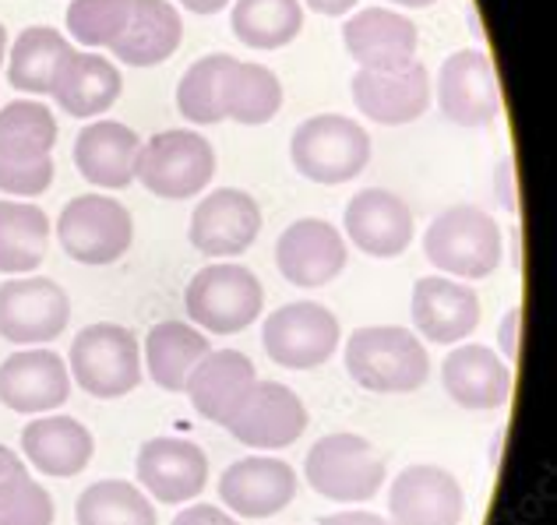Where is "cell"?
Wrapping results in <instances>:
<instances>
[{"mask_svg":"<svg viewBox=\"0 0 557 525\" xmlns=\"http://www.w3.org/2000/svg\"><path fill=\"white\" fill-rule=\"evenodd\" d=\"M233 36L251 50H283L304 28L300 0H237L233 4Z\"/></svg>","mask_w":557,"mask_h":525,"instance_id":"32","label":"cell"},{"mask_svg":"<svg viewBox=\"0 0 557 525\" xmlns=\"http://www.w3.org/2000/svg\"><path fill=\"white\" fill-rule=\"evenodd\" d=\"M442 385L462 410H502L511 396V367L497 349L466 342L442 363Z\"/></svg>","mask_w":557,"mask_h":525,"instance_id":"24","label":"cell"},{"mask_svg":"<svg viewBox=\"0 0 557 525\" xmlns=\"http://www.w3.org/2000/svg\"><path fill=\"white\" fill-rule=\"evenodd\" d=\"M349 377L374 396H406L428 385L431 353L409 328L368 325L357 328L346 342Z\"/></svg>","mask_w":557,"mask_h":525,"instance_id":"1","label":"cell"},{"mask_svg":"<svg viewBox=\"0 0 557 525\" xmlns=\"http://www.w3.org/2000/svg\"><path fill=\"white\" fill-rule=\"evenodd\" d=\"M261 205L240 187H219L190 215V243L205 258H237L258 240Z\"/></svg>","mask_w":557,"mask_h":525,"instance_id":"15","label":"cell"},{"mask_svg":"<svg viewBox=\"0 0 557 525\" xmlns=\"http://www.w3.org/2000/svg\"><path fill=\"white\" fill-rule=\"evenodd\" d=\"M22 451L33 462V470L67 479L92 462L96 437L75 416H39L22 430Z\"/></svg>","mask_w":557,"mask_h":525,"instance_id":"27","label":"cell"},{"mask_svg":"<svg viewBox=\"0 0 557 525\" xmlns=\"http://www.w3.org/2000/svg\"><path fill=\"white\" fill-rule=\"evenodd\" d=\"M255 385H258V371L251 357L237 353V349H209L198 360V367L190 371L184 391L198 416L226 427L247 402V396L255 391Z\"/></svg>","mask_w":557,"mask_h":525,"instance_id":"19","label":"cell"},{"mask_svg":"<svg viewBox=\"0 0 557 525\" xmlns=\"http://www.w3.org/2000/svg\"><path fill=\"white\" fill-rule=\"evenodd\" d=\"M423 258L456 279H487L502 265V226L476 205L445 209L423 233Z\"/></svg>","mask_w":557,"mask_h":525,"instance_id":"4","label":"cell"},{"mask_svg":"<svg viewBox=\"0 0 557 525\" xmlns=\"http://www.w3.org/2000/svg\"><path fill=\"white\" fill-rule=\"evenodd\" d=\"M437 107L459 127H491L502 116V85L487 50H456L437 75Z\"/></svg>","mask_w":557,"mask_h":525,"instance_id":"11","label":"cell"},{"mask_svg":"<svg viewBox=\"0 0 557 525\" xmlns=\"http://www.w3.org/2000/svg\"><path fill=\"white\" fill-rule=\"evenodd\" d=\"M138 479L163 504L195 501L209 484V459L187 437H152L138 448Z\"/></svg>","mask_w":557,"mask_h":525,"instance_id":"17","label":"cell"},{"mask_svg":"<svg viewBox=\"0 0 557 525\" xmlns=\"http://www.w3.org/2000/svg\"><path fill=\"white\" fill-rule=\"evenodd\" d=\"M339 321L314 300L286 303V308L272 311L265 317V328H261L265 353L286 371H314L321 363H329L339 349Z\"/></svg>","mask_w":557,"mask_h":525,"instance_id":"9","label":"cell"},{"mask_svg":"<svg viewBox=\"0 0 557 525\" xmlns=\"http://www.w3.org/2000/svg\"><path fill=\"white\" fill-rule=\"evenodd\" d=\"M71 382L92 399H121L141 385V346L135 332L113 321L85 325L71 342Z\"/></svg>","mask_w":557,"mask_h":525,"instance_id":"3","label":"cell"},{"mask_svg":"<svg viewBox=\"0 0 557 525\" xmlns=\"http://www.w3.org/2000/svg\"><path fill=\"white\" fill-rule=\"evenodd\" d=\"M53 498L33 476H11L0 484V525H53Z\"/></svg>","mask_w":557,"mask_h":525,"instance_id":"38","label":"cell"},{"mask_svg":"<svg viewBox=\"0 0 557 525\" xmlns=\"http://www.w3.org/2000/svg\"><path fill=\"white\" fill-rule=\"evenodd\" d=\"M184 18L170 0H131L124 33L110 42V53L127 67H156L181 50Z\"/></svg>","mask_w":557,"mask_h":525,"instance_id":"26","label":"cell"},{"mask_svg":"<svg viewBox=\"0 0 557 525\" xmlns=\"http://www.w3.org/2000/svg\"><path fill=\"white\" fill-rule=\"evenodd\" d=\"M50 247V218L28 201H0V272L25 275L42 265Z\"/></svg>","mask_w":557,"mask_h":525,"instance_id":"31","label":"cell"},{"mask_svg":"<svg viewBox=\"0 0 557 525\" xmlns=\"http://www.w3.org/2000/svg\"><path fill=\"white\" fill-rule=\"evenodd\" d=\"M215 177V149L209 138H201L190 127L159 130L138 152L135 180L145 184V191L166 201H187L201 195Z\"/></svg>","mask_w":557,"mask_h":525,"instance_id":"5","label":"cell"},{"mask_svg":"<svg viewBox=\"0 0 557 525\" xmlns=\"http://www.w3.org/2000/svg\"><path fill=\"white\" fill-rule=\"evenodd\" d=\"M71 321L64 286L42 275H25L0 286V339L14 346L53 342Z\"/></svg>","mask_w":557,"mask_h":525,"instance_id":"10","label":"cell"},{"mask_svg":"<svg viewBox=\"0 0 557 525\" xmlns=\"http://www.w3.org/2000/svg\"><path fill=\"white\" fill-rule=\"evenodd\" d=\"M173 525H240V522L230 518L223 508H215V504H190L173 518Z\"/></svg>","mask_w":557,"mask_h":525,"instance_id":"42","label":"cell"},{"mask_svg":"<svg viewBox=\"0 0 557 525\" xmlns=\"http://www.w3.org/2000/svg\"><path fill=\"white\" fill-rule=\"evenodd\" d=\"M343 42L363 71H399L417 61L420 33L399 11L368 8L349 14V22L343 25Z\"/></svg>","mask_w":557,"mask_h":525,"instance_id":"21","label":"cell"},{"mask_svg":"<svg viewBox=\"0 0 557 525\" xmlns=\"http://www.w3.org/2000/svg\"><path fill=\"white\" fill-rule=\"evenodd\" d=\"M304 476L329 501H371L385 484V459L360 434H325L304 459Z\"/></svg>","mask_w":557,"mask_h":525,"instance_id":"6","label":"cell"},{"mask_svg":"<svg viewBox=\"0 0 557 525\" xmlns=\"http://www.w3.org/2000/svg\"><path fill=\"white\" fill-rule=\"evenodd\" d=\"M141 138L135 127L121 121H96L85 124L75 138V166L89 184L107 191H124L135 184Z\"/></svg>","mask_w":557,"mask_h":525,"instance_id":"25","label":"cell"},{"mask_svg":"<svg viewBox=\"0 0 557 525\" xmlns=\"http://www.w3.org/2000/svg\"><path fill=\"white\" fill-rule=\"evenodd\" d=\"M57 116L39 99H14L0 110V152H53Z\"/></svg>","mask_w":557,"mask_h":525,"instance_id":"36","label":"cell"},{"mask_svg":"<svg viewBox=\"0 0 557 525\" xmlns=\"http://www.w3.org/2000/svg\"><path fill=\"white\" fill-rule=\"evenodd\" d=\"M346 237L371 258H399L413 243V212L385 187H363L346 205Z\"/></svg>","mask_w":557,"mask_h":525,"instance_id":"22","label":"cell"},{"mask_svg":"<svg viewBox=\"0 0 557 525\" xmlns=\"http://www.w3.org/2000/svg\"><path fill=\"white\" fill-rule=\"evenodd\" d=\"M392 525H459L466 518L462 484L442 465H406L388 490Z\"/></svg>","mask_w":557,"mask_h":525,"instance_id":"12","label":"cell"},{"mask_svg":"<svg viewBox=\"0 0 557 525\" xmlns=\"http://www.w3.org/2000/svg\"><path fill=\"white\" fill-rule=\"evenodd\" d=\"M275 268L300 289L329 286L346 268V240L325 218H297L275 240Z\"/></svg>","mask_w":557,"mask_h":525,"instance_id":"14","label":"cell"},{"mask_svg":"<svg viewBox=\"0 0 557 525\" xmlns=\"http://www.w3.org/2000/svg\"><path fill=\"white\" fill-rule=\"evenodd\" d=\"M226 430L247 448L275 451L293 445L307 430V405L293 388L278 382H258L247 402L226 423Z\"/></svg>","mask_w":557,"mask_h":525,"instance_id":"18","label":"cell"},{"mask_svg":"<svg viewBox=\"0 0 557 525\" xmlns=\"http://www.w3.org/2000/svg\"><path fill=\"white\" fill-rule=\"evenodd\" d=\"M494 191H497V201H502V209L516 215L519 212V191H516V159L505 155L502 163L494 170Z\"/></svg>","mask_w":557,"mask_h":525,"instance_id":"40","label":"cell"},{"mask_svg":"<svg viewBox=\"0 0 557 525\" xmlns=\"http://www.w3.org/2000/svg\"><path fill=\"white\" fill-rule=\"evenodd\" d=\"M371 135L363 130V124L349 121L339 113H321L304 121L293 130L289 141V159L297 166L300 177L314 184H346L357 180L371 163Z\"/></svg>","mask_w":557,"mask_h":525,"instance_id":"2","label":"cell"},{"mask_svg":"<svg viewBox=\"0 0 557 525\" xmlns=\"http://www.w3.org/2000/svg\"><path fill=\"white\" fill-rule=\"evenodd\" d=\"M519 325H522V308L516 303V308L502 317V328H497V357L505 363L519 360Z\"/></svg>","mask_w":557,"mask_h":525,"instance_id":"41","label":"cell"},{"mask_svg":"<svg viewBox=\"0 0 557 525\" xmlns=\"http://www.w3.org/2000/svg\"><path fill=\"white\" fill-rule=\"evenodd\" d=\"M321 525H392V522L374 512H339V515H325Z\"/></svg>","mask_w":557,"mask_h":525,"instance_id":"43","label":"cell"},{"mask_svg":"<svg viewBox=\"0 0 557 525\" xmlns=\"http://www.w3.org/2000/svg\"><path fill=\"white\" fill-rule=\"evenodd\" d=\"M283 110V85H278L275 71L261 64L237 61L230 71L226 89V116L244 127H261Z\"/></svg>","mask_w":557,"mask_h":525,"instance_id":"35","label":"cell"},{"mask_svg":"<svg viewBox=\"0 0 557 525\" xmlns=\"http://www.w3.org/2000/svg\"><path fill=\"white\" fill-rule=\"evenodd\" d=\"M413 325L434 346H456L480 325V297L473 286L431 275L413 286Z\"/></svg>","mask_w":557,"mask_h":525,"instance_id":"23","label":"cell"},{"mask_svg":"<svg viewBox=\"0 0 557 525\" xmlns=\"http://www.w3.org/2000/svg\"><path fill=\"white\" fill-rule=\"evenodd\" d=\"M230 53H209L195 61L177 85V110L187 124H219L226 121V89H230Z\"/></svg>","mask_w":557,"mask_h":525,"instance_id":"33","label":"cell"},{"mask_svg":"<svg viewBox=\"0 0 557 525\" xmlns=\"http://www.w3.org/2000/svg\"><path fill=\"white\" fill-rule=\"evenodd\" d=\"M124 92V75L113 61L89 50H75L64 61L61 75L53 82V99L67 116L89 121V116L107 113Z\"/></svg>","mask_w":557,"mask_h":525,"instance_id":"28","label":"cell"},{"mask_svg":"<svg viewBox=\"0 0 557 525\" xmlns=\"http://www.w3.org/2000/svg\"><path fill=\"white\" fill-rule=\"evenodd\" d=\"M177 4L187 8V11H195V14H219L230 4V0H177Z\"/></svg>","mask_w":557,"mask_h":525,"instance_id":"46","label":"cell"},{"mask_svg":"<svg viewBox=\"0 0 557 525\" xmlns=\"http://www.w3.org/2000/svg\"><path fill=\"white\" fill-rule=\"evenodd\" d=\"M187 317L215 335H237L251 328L265 308V289L244 265H205L190 275L184 293Z\"/></svg>","mask_w":557,"mask_h":525,"instance_id":"7","label":"cell"},{"mask_svg":"<svg viewBox=\"0 0 557 525\" xmlns=\"http://www.w3.org/2000/svg\"><path fill=\"white\" fill-rule=\"evenodd\" d=\"M22 473H28V465L18 455H14L11 448L0 445V484H4V479H11V476H22Z\"/></svg>","mask_w":557,"mask_h":525,"instance_id":"45","label":"cell"},{"mask_svg":"<svg viewBox=\"0 0 557 525\" xmlns=\"http://www.w3.org/2000/svg\"><path fill=\"white\" fill-rule=\"evenodd\" d=\"M209 339L201 328L187 325V321H159L152 325L149 339H145V367L149 377L163 391H184L190 371L198 367V360L209 353Z\"/></svg>","mask_w":557,"mask_h":525,"instance_id":"30","label":"cell"},{"mask_svg":"<svg viewBox=\"0 0 557 525\" xmlns=\"http://www.w3.org/2000/svg\"><path fill=\"white\" fill-rule=\"evenodd\" d=\"M354 103L371 124L403 127L420 121L431 110V75L420 61L406 64L399 71H357L354 75Z\"/></svg>","mask_w":557,"mask_h":525,"instance_id":"13","label":"cell"},{"mask_svg":"<svg viewBox=\"0 0 557 525\" xmlns=\"http://www.w3.org/2000/svg\"><path fill=\"white\" fill-rule=\"evenodd\" d=\"M67 396L71 371L53 349H18L0 363V402L14 413H53L67 402Z\"/></svg>","mask_w":557,"mask_h":525,"instance_id":"16","label":"cell"},{"mask_svg":"<svg viewBox=\"0 0 557 525\" xmlns=\"http://www.w3.org/2000/svg\"><path fill=\"white\" fill-rule=\"evenodd\" d=\"M219 498L240 518H272L297 498V473L283 459H240L219 476Z\"/></svg>","mask_w":557,"mask_h":525,"instance_id":"20","label":"cell"},{"mask_svg":"<svg viewBox=\"0 0 557 525\" xmlns=\"http://www.w3.org/2000/svg\"><path fill=\"white\" fill-rule=\"evenodd\" d=\"M75 53L71 39H64L50 25H28L22 36L11 42L8 57V82L11 89L28 92V96H50L53 82L61 75L67 57Z\"/></svg>","mask_w":557,"mask_h":525,"instance_id":"29","label":"cell"},{"mask_svg":"<svg viewBox=\"0 0 557 525\" xmlns=\"http://www.w3.org/2000/svg\"><path fill=\"white\" fill-rule=\"evenodd\" d=\"M300 4H307L314 14H325V18H343L346 11L357 8V0H300Z\"/></svg>","mask_w":557,"mask_h":525,"instance_id":"44","label":"cell"},{"mask_svg":"<svg viewBox=\"0 0 557 525\" xmlns=\"http://www.w3.org/2000/svg\"><path fill=\"white\" fill-rule=\"evenodd\" d=\"M392 4H399V8H431V4H437V0H392Z\"/></svg>","mask_w":557,"mask_h":525,"instance_id":"47","label":"cell"},{"mask_svg":"<svg viewBox=\"0 0 557 525\" xmlns=\"http://www.w3.org/2000/svg\"><path fill=\"white\" fill-rule=\"evenodd\" d=\"M75 518L78 525H156V508L127 479H99L78 493Z\"/></svg>","mask_w":557,"mask_h":525,"instance_id":"34","label":"cell"},{"mask_svg":"<svg viewBox=\"0 0 557 525\" xmlns=\"http://www.w3.org/2000/svg\"><path fill=\"white\" fill-rule=\"evenodd\" d=\"M57 237L67 258L78 265H113L116 258L127 254L135 240V223L131 212L116 198L107 195H82L71 198L57 218Z\"/></svg>","mask_w":557,"mask_h":525,"instance_id":"8","label":"cell"},{"mask_svg":"<svg viewBox=\"0 0 557 525\" xmlns=\"http://www.w3.org/2000/svg\"><path fill=\"white\" fill-rule=\"evenodd\" d=\"M131 0H71L67 33L82 47H110L124 33Z\"/></svg>","mask_w":557,"mask_h":525,"instance_id":"37","label":"cell"},{"mask_svg":"<svg viewBox=\"0 0 557 525\" xmlns=\"http://www.w3.org/2000/svg\"><path fill=\"white\" fill-rule=\"evenodd\" d=\"M4 50H8V33H4V25H0V67H4Z\"/></svg>","mask_w":557,"mask_h":525,"instance_id":"48","label":"cell"},{"mask_svg":"<svg viewBox=\"0 0 557 525\" xmlns=\"http://www.w3.org/2000/svg\"><path fill=\"white\" fill-rule=\"evenodd\" d=\"M53 184L50 152H0V191L14 198H39Z\"/></svg>","mask_w":557,"mask_h":525,"instance_id":"39","label":"cell"}]
</instances>
